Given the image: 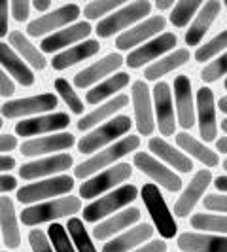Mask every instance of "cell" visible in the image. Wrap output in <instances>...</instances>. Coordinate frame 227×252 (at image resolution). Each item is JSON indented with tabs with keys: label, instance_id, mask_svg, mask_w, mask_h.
<instances>
[{
	"label": "cell",
	"instance_id": "03108f58",
	"mask_svg": "<svg viewBox=\"0 0 227 252\" xmlns=\"http://www.w3.org/2000/svg\"><path fill=\"white\" fill-rule=\"evenodd\" d=\"M226 8H227V0H226Z\"/></svg>",
	"mask_w": 227,
	"mask_h": 252
},
{
	"label": "cell",
	"instance_id": "f5cc1de1",
	"mask_svg": "<svg viewBox=\"0 0 227 252\" xmlns=\"http://www.w3.org/2000/svg\"><path fill=\"white\" fill-rule=\"evenodd\" d=\"M135 252H167V243L165 241H151V243H146L142 249Z\"/></svg>",
	"mask_w": 227,
	"mask_h": 252
},
{
	"label": "cell",
	"instance_id": "60d3db41",
	"mask_svg": "<svg viewBox=\"0 0 227 252\" xmlns=\"http://www.w3.org/2000/svg\"><path fill=\"white\" fill-rule=\"evenodd\" d=\"M55 91L61 95V99L66 102V106L72 110L74 114H84L85 110V106H84V101L80 99V95H78V91H76L64 78H57L55 80Z\"/></svg>",
	"mask_w": 227,
	"mask_h": 252
},
{
	"label": "cell",
	"instance_id": "003e7915",
	"mask_svg": "<svg viewBox=\"0 0 227 252\" xmlns=\"http://www.w3.org/2000/svg\"><path fill=\"white\" fill-rule=\"evenodd\" d=\"M6 252H8V251H6Z\"/></svg>",
	"mask_w": 227,
	"mask_h": 252
},
{
	"label": "cell",
	"instance_id": "e7e4bbea",
	"mask_svg": "<svg viewBox=\"0 0 227 252\" xmlns=\"http://www.w3.org/2000/svg\"><path fill=\"white\" fill-rule=\"evenodd\" d=\"M226 89H227V78H226Z\"/></svg>",
	"mask_w": 227,
	"mask_h": 252
},
{
	"label": "cell",
	"instance_id": "7a4b0ae2",
	"mask_svg": "<svg viewBox=\"0 0 227 252\" xmlns=\"http://www.w3.org/2000/svg\"><path fill=\"white\" fill-rule=\"evenodd\" d=\"M82 209V199L68 195V197H59L53 201L36 203V205H28L21 213V222L25 226H38L44 222H53L59 218H66L76 213H80Z\"/></svg>",
	"mask_w": 227,
	"mask_h": 252
},
{
	"label": "cell",
	"instance_id": "44dd1931",
	"mask_svg": "<svg viewBox=\"0 0 227 252\" xmlns=\"http://www.w3.org/2000/svg\"><path fill=\"white\" fill-rule=\"evenodd\" d=\"M212 182V173L210 169H201L199 173H195V177L191 178V182L188 184V188L182 191V195L174 203V213L180 218H186V216L193 211V207L199 203V199L202 197L204 189L210 186Z\"/></svg>",
	"mask_w": 227,
	"mask_h": 252
},
{
	"label": "cell",
	"instance_id": "5bb4252c",
	"mask_svg": "<svg viewBox=\"0 0 227 252\" xmlns=\"http://www.w3.org/2000/svg\"><path fill=\"white\" fill-rule=\"evenodd\" d=\"M131 99L135 104V118H137V129L140 135L148 137L155 129V120H153V102H151V93L146 82L139 80L131 88Z\"/></svg>",
	"mask_w": 227,
	"mask_h": 252
},
{
	"label": "cell",
	"instance_id": "6f0895ef",
	"mask_svg": "<svg viewBox=\"0 0 227 252\" xmlns=\"http://www.w3.org/2000/svg\"><path fill=\"white\" fill-rule=\"evenodd\" d=\"M214 186L220 189V191H226L227 193V177H218L214 182Z\"/></svg>",
	"mask_w": 227,
	"mask_h": 252
},
{
	"label": "cell",
	"instance_id": "d4e9b609",
	"mask_svg": "<svg viewBox=\"0 0 227 252\" xmlns=\"http://www.w3.org/2000/svg\"><path fill=\"white\" fill-rule=\"evenodd\" d=\"M222 12V4L218 0H208L201 6L199 13L195 15L193 23L189 25V29L186 31V44L188 46H197L202 40V36L208 32V29L212 27V23L216 21V17Z\"/></svg>",
	"mask_w": 227,
	"mask_h": 252
},
{
	"label": "cell",
	"instance_id": "1f68e13d",
	"mask_svg": "<svg viewBox=\"0 0 227 252\" xmlns=\"http://www.w3.org/2000/svg\"><path fill=\"white\" fill-rule=\"evenodd\" d=\"M127 104H129V97H127V95H115L114 99L101 104L99 108H95L93 112L85 114V116L78 122V129H80V131H91L93 127L108 122L110 116H114V114L117 112V110H121V108H125Z\"/></svg>",
	"mask_w": 227,
	"mask_h": 252
},
{
	"label": "cell",
	"instance_id": "9c48e42d",
	"mask_svg": "<svg viewBox=\"0 0 227 252\" xmlns=\"http://www.w3.org/2000/svg\"><path fill=\"white\" fill-rule=\"evenodd\" d=\"M57 108V97L53 93H40L25 99H13L6 101L0 106V112L4 118H27V116H42Z\"/></svg>",
	"mask_w": 227,
	"mask_h": 252
},
{
	"label": "cell",
	"instance_id": "6da1fadb",
	"mask_svg": "<svg viewBox=\"0 0 227 252\" xmlns=\"http://www.w3.org/2000/svg\"><path fill=\"white\" fill-rule=\"evenodd\" d=\"M139 146H140V139L135 137V135H129V137H123V139L115 140L114 144L99 150L97 154H93L89 159H85L84 163H80L78 167H74V177L87 180L89 177H93V175L101 173L104 169L112 167L117 159H121L129 152H135Z\"/></svg>",
	"mask_w": 227,
	"mask_h": 252
},
{
	"label": "cell",
	"instance_id": "5b68a950",
	"mask_svg": "<svg viewBox=\"0 0 227 252\" xmlns=\"http://www.w3.org/2000/svg\"><path fill=\"white\" fill-rule=\"evenodd\" d=\"M150 12H151L150 0L131 2V4H127L123 8L112 12L110 15H106L104 19H101L95 32L99 34V38H110L114 34H117L119 31L125 32V29H131L137 21L144 19L146 15H150Z\"/></svg>",
	"mask_w": 227,
	"mask_h": 252
},
{
	"label": "cell",
	"instance_id": "4dcf8cb0",
	"mask_svg": "<svg viewBox=\"0 0 227 252\" xmlns=\"http://www.w3.org/2000/svg\"><path fill=\"white\" fill-rule=\"evenodd\" d=\"M153 231L155 229L150 224H140L137 227H131L129 231L114 237L108 243H104L102 252H129L131 249H135V247L142 245L144 241L150 239L151 235H153Z\"/></svg>",
	"mask_w": 227,
	"mask_h": 252
},
{
	"label": "cell",
	"instance_id": "f907efd6",
	"mask_svg": "<svg viewBox=\"0 0 227 252\" xmlns=\"http://www.w3.org/2000/svg\"><path fill=\"white\" fill-rule=\"evenodd\" d=\"M17 146V137L13 135H0V156H4V152H12Z\"/></svg>",
	"mask_w": 227,
	"mask_h": 252
},
{
	"label": "cell",
	"instance_id": "f6af8a7d",
	"mask_svg": "<svg viewBox=\"0 0 227 252\" xmlns=\"http://www.w3.org/2000/svg\"><path fill=\"white\" fill-rule=\"evenodd\" d=\"M28 243H30L32 252H53L50 239L42 229H32L28 233Z\"/></svg>",
	"mask_w": 227,
	"mask_h": 252
},
{
	"label": "cell",
	"instance_id": "83f0119b",
	"mask_svg": "<svg viewBox=\"0 0 227 252\" xmlns=\"http://www.w3.org/2000/svg\"><path fill=\"white\" fill-rule=\"evenodd\" d=\"M0 231H2V243L15 251L21 245V231L17 226V216L13 209V201L10 197H0Z\"/></svg>",
	"mask_w": 227,
	"mask_h": 252
},
{
	"label": "cell",
	"instance_id": "d590c367",
	"mask_svg": "<svg viewBox=\"0 0 227 252\" xmlns=\"http://www.w3.org/2000/svg\"><path fill=\"white\" fill-rule=\"evenodd\" d=\"M125 86H129V74L127 72H117L114 76H108L106 80L99 82L93 89H89L87 95H85V101L89 104H99L104 99L112 97L114 93L121 91Z\"/></svg>",
	"mask_w": 227,
	"mask_h": 252
},
{
	"label": "cell",
	"instance_id": "8d00e7d4",
	"mask_svg": "<svg viewBox=\"0 0 227 252\" xmlns=\"http://www.w3.org/2000/svg\"><path fill=\"white\" fill-rule=\"evenodd\" d=\"M191 227L199 229V231H202V233L227 235V216L199 213V215L191 216Z\"/></svg>",
	"mask_w": 227,
	"mask_h": 252
},
{
	"label": "cell",
	"instance_id": "91938a15",
	"mask_svg": "<svg viewBox=\"0 0 227 252\" xmlns=\"http://www.w3.org/2000/svg\"><path fill=\"white\" fill-rule=\"evenodd\" d=\"M218 106H220V110L224 114H227V97H222L220 101H218Z\"/></svg>",
	"mask_w": 227,
	"mask_h": 252
},
{
	"label": "cell",
	"instance_id": "30bf717a",
	"mask_svg": "<svg viewBox=\"0 0 227 252\" xmlns=\"http://www.w3.org/2000/svg\"><path fill=\"white\" fill-rule=\"evenodd\" d=\"M80 15V6L78 4H64L61 8L48 12L46 15H40L38 19L30 21L27 25V34L32 38L44 36V34H53V31L57 32L59 29H64L70 23H74Z\"/></svg>",
	"mask_w": 227,
	"mask_h": 252
},
{
	"label": "cell",
	"instance_id": "be15d7a7",
	"mask_svg": "<svg viewBox=\"0 0 227 252\" xmlns=\"http://www.w3.org/2000/svg\"><path fill=\"white\" fill-rule=\"evenodd\" d=\"M2 126H4V122H2V116H0V129H2Z\"/></svg>",
	"mask_w": 227,
	"mask_h": 252
},
{
	"label": "cell",
	"instance_id": "4316f807",
	"mask_svg": "<svg viewBox=\"0 0 227 252\" xmlns=\"http://www.w3.org/2000/svg\"><path fill=\"white\" fill-rule=\"evenodd\" d=\"M99 50H101V44H99L97 40H84V42H80V44H76V46H70L68 50L59 51V53L53 57L51 66H53L55 70H64V68H68V66H74V64L89 59V57L97 55Z\"/></svg>",
	"mask_w": 227,
	"mask_h": 252
},
{
	"label": "cell",
	"instance_id": "4fadbf2b",
	"mask_svg": "<svg viewBox=\"0 0 227 252\" xmlns=\"http://www.w3.org/2000/svg\"><path fill=\"white\" fill-rule=\"evenodd\" d=\"M70 124V116L64 112L42 114L36 118H28L23 122L15 124V135L17 137H36V135H46V133H55L66 129Z\"/></svg>",
	"mask_w": 227,
	"mask_h": 252
},
{
	"label": "cell",
	"instance_id": "74e56055",
	"mask_svg": "<svg viewBox=\"0 0 227 252\" xmlns=\"http://www.w3.org/2000/svg\"><path fill=\"white\" fill-rule=\"evenodd\" d=\"M64 227H66V233H68V237L72 241L76 252H97L93 241L89 237L87 229L84 227V220H80V218H70L68 224Z\"/></svg>",
	"mask_w": 227,
	"mask_h": 252
},
{
	"label": "cell",
	"instance_id": "816d5d0a",
	"mask_svg": "<svg viewBox=\"0 0 227 252\" xmlns=\"http://www.w3.org/2000/svg\"><path fill=\"white\" fill-rule=\"evenodd\" d=\"M17 188V178L12 175H0V193L12 191Z\"/></svg>",
	"mask_w": 227,
	"mask_h": 252
},
{
	"label": "cell",
	"instance_id": "484cf974",
	"mask_svg": "<svg viewBox=\"0 0 227 252\" xmlns=\"http://www.w3.org/2000/svg\"><path fill=\"white\" fill-rule=\"evenodd\" d=\"M0 68L6 74L12 76L13 80H17L21 86H25V88L34 86L36 78H34V72L30 70V66L4 42H0Z\"/></svg>",
	"mask_w": 227,
	"mask_h": 252
},
{
	"label": "cell",
	"instance_id": "bcb514c9",
	"mask_svg": "<svg viewBox=\"0 0 227 252\" xmlns=\"http://www.w3.org/2000/svg\"><path fill=\"white\" fill-rule=\"evenodd\" d=\"M10 12L17 23H23L30 15V2L28 0H13L10 4Z\"/></svg>",
	"mask_w": 227,
	"mask_h": 252
},
{
	"label": "cell",
	"instance_id": "603a6c76",
	"mask_svg": "<svg viewBox=\"0 0 227 252\" xmlns=\"http://www.w3.org/2000/svg\"><path fill=\"white\" fill-rule=\"evenodd\" d=\"M178 249L182 252H227V235L186 231L178 235Z\"/></svg>",
	"mask_w": 227,
	"mask_h": 252
},
{
	"label": "cell",
	"instance_id": "52a82bcc",
	"mask_svg": "<svg viewBox=\"0 0 227 252\" xmlns=\"http://www.w3.org/2000/svg\"><path fill=\"white\" fill-rule=\"evenodd\" d=\"M72 188H74V178L59 175V177L46 178V180L30 182L23 188H19L17 189V201L23 205H36V203L51 199V197L64 195Z\"/></svg>",
	"mask_w": 227,
	"mask_h": 252
},
{
	"label": "cell",
	"instance_id": "2e32d148",
	"mask_svg": "<svg viewBox=\"0 0 227 252\" xmlns=\"http://www.w3.org/2000/svg\"><path fill=\"white\" fill-rule=\"evenodd\" d=\"M153 108L157 118V127L163 137L174 135V104H172V91L167 82H157L153 88Z\"/></svg>",
	"mask_w": 227,
	"mask_h": 252
},
{
	"label": "cell",
	"instance_id": "94428289",
	"mask_svg": "<svg viewBox=\"0 0 227 252\" xmlns=\"http://www.w3.org/2000/svg\"><path fill=\"white\" fill-rule=\"evenodd\" d=\"M222 131H224V133H227V118L222 122Z\"/></svg>",
	"mask_w": 227,
	"mask_h": 252
},
{
	"label": "cell",
	"instance_id": "836d02e7",
	"mask_svg": "<svg viewBox=\"0 0 227 252\" xmlns=\"http://www.w3.org/2000/svg\"><path fill=\"white\" fill-rule=\"evenodd\" d=\"M188 61H189V51L184 50V48H180V50H174L172 53L161 57L159 61L151 63L150 66L144 70V76H146V80H150V82H157L159 78H163V76L170 74L172 70L184 66Z\"/></svg>",
	"mask_w": 227,
	"mask_h": 252
},
{
	"label": "cell",
	"instance_id": "c3c4849f",
	"mask_svg": "<svg viewBox=\"0 0 227 252\" xmlns=\"http://www.w3.org/2000/svg\"><path fill=\"white\" fill-rule=\"evenodd\" d=\"M13 93H15V86H13L12 78L0 68V95L2 97H12Z\"/></svg>",
	"mask_w": 227,
	"mask_h": 252
},
{
	"label": "cell",
	"instance_id": "e0dca14e",
	"mask_svg": "<svg viewBox=\"0 0 227 252\" xmlns=\"http://www.w3.org/2000/svg\"><path fill=\"white\" fill-rule=\"evenodd\" d=\"M74 165L70 154H53L51 158H42L36 161H28L19 167V177L23 180H34L40 177H55L57 173H63Z\"/></svg>",
	"mask_w": 227,
	"mask_h": 252
},
{
	"label": "cell",
	"instance_id": "11a10c76",
	"mask_svg": "<svg viewBox=\"0 0 227 252\" xmlns=\"http://www.w3.org/2000/svg\"><path fill=\"white\" fill-rule=\"evenodd\" d=\"M30 6H32L34 10H38V12H48L51 8V0H34Z\"/></svg>",
	"mask_w": 227,
	"mask_h": 252
},
{
	"label": "cell",
	"instance_id": "ab89813d",
	"mask_svg": "<svg viewBox=\"0 0 227 252\" xmlns=\"http://www.w3.org/2000/svg\"><path fill=\"white\" fill-rule=\"evenodd\" d=\"M227 48V29L222 31L220 34H216L212 40H208L204 46H199L195 51V61L197 63H204L210 61L214 55H218L220 51H224Z\"/></svg>",
	"mask_w": 227,
	"mask_h": 252
},
{
	"label": "cell",
	"instance_id": "e575fe53",
	"mask_svg": "<svg viewBox=\"0 0 227 252\" xmlns=\"http://www.w3.org/2000/svg\"><path fill=\"white\" fill-rule=\"evenodd\" d=\"M176 144H178V148L184 152L186 156H188V154L193 156V158L199 159L204 167H216V165L220 163V158H218L216 152H212L210 148H206L201 140L191 137L186 131H182V133L176 135Z\"/></svg>",
	"mask_w": 227,
	"mask_h": 252
},
{
	"label": "cell",
	"instance_id": "7c38bea8",
	"mask_svg": "<svg viewBox=\"0 0 227 252\" xmlns=\"http://www.w3.org/2000/svg\"><path fill=\"white\" fill-rule=\"evenodd\" d=\"M133 163H135V167H139L144 175H148L153 182H157L159 186H163L165 189H169V191H178V189L182 188V180H180V177H178L176 173H174L172 169L165 167L157 158H153L148 152H139V154H135Z\"/></svg>",
	"mask_w": 227,
	"mask_h": 252
},
{
	"label": "cell",
	"instance_id": "7402d4cb",
	"mask_svg": "<svg viewBox=\"0 0 227 252\" xmlns=\"http://www.w3.org/2000/svg\"><path fill=\"white\" fill-rule=\"evenodd\" d=\"M91 25L87 21H80V23H74V25H68L53 32L50 36H46L40 44V50L44 53H53V51L64 50L66 46H72V44H80L84 38H87L91 34Z\"/></svg>",
	"mask_w": 227,
	"mask_h": 252
},
{
	"label": "cell",
	"instance_id": "8fae6325",
	"mask_svg": "<svg viewBox=\"0 0 227 252\" xmlns=\"http://www.w3.org/2000/svg\"><path fill=\"white\" fill-rule=\"evenodd\" d=\"M178 38L172 32H163L159 36L151 38L148 42H144V46H140L137 50H133L127 55L125 63L129 68H140L150 61H155L157 57L165 55L167 51H170L176 46Z\"/></svg>",
	"mask_w": 227,
	"mask_h": 252
},
{
	"label": "cell",
	"instance_id": "277c9868",
	"mask_svg": "<svg viewBox=\"0 0 227 252\" xmlns=\"http://www.w3.org/2000/svg\"><path fill=\"white\" fill-rule=\"evenodd\" d=\"M139 195V188L133 184H121L115 189H112L110 193L101 195L99 199L91 201L84 209V220L89 224H95L99 220H104L110 215H114L115 211L127 207L129 203H133Z\"/></svg>",
	"mask_w": 227,
	"mask_h": 252
},
{
	"label": "cell",
	"instance_id": "7dc6e473",
	"mask_svg": "<svg viewBox=\"0 0 227 252\" xmlns=\"http://www.w3.org/2000/svg\"><path fill=\"white\" fill-rule=\"evenodd\" d=\"M204 209L212 211V213H227V195H206L204 197Z\"/></svg>",
	"mask_w": 227,
	"mask_h": 252
},
{
	"label": "cell",
	"instance_id": "7bdbcfd3",
	"mask_svg": "<svg viewBox=\"0 0 227 252\" xmlns=\"http://www.w3.org/2000/svg\"><path fill=\"white\" fill-rule=\"evenodd\" d=\"M123 4V0H99V2H89L84 8V15L89 21H95L102 15H108L110 12H115L119 6Z\"/></svg>",
	"mask_w": 227,
	"mask_h": 252
},
{
	"label": "cell",
	"instance_id": "ac0fdd59",
	"mask_svg": "<svg viewBox=\"0 0 227 252\" xmlns=\"http://www.w3.org/2000/svg\"><path fill=\"white\" fill-rule=\"evenodd\" d=\"M123 63H125V59L119 53H110V55L102 57L99 61H95L93 64H89L87 68L80 70L74 76V86L80 89H85L89 86H93V84H99L106 76L115 72Z\"/></svg>",
	"mask_w": 227,
	"mask_h": 252
},
{
	"label": "cell",
	"instance_id": "9a60e30c",
	"mask_svg": "<svg viewBox=\"0 0 227 252\" xmlns=\"http://www.w3.org/2000/svg\"><path fill=\"white\" fill-rule=\"evenodd\" d=\"M165 21L163 15H151L148 19H144L139 25H133L129 31L121 32L119 36L115 38V48L121 51L133 50L135 46H139L142 42H148L151 36L159 34L161 31H165Z\"/></svg>",
	"mask_w": 227,
	"mask_h": 252
},
{
	"label": "cell",
	"instance_id": "3957f363",
	"mask_svg": "<svg viewBox=\"0 0 227 252\" xmlns=\"http://www.w3.org/2000/svg\"><path fill=\"white\" fill-rule=\"evenodd\" d=\"M133 126V120L129 116H115L114 120H108L101 126L93 127L85 137L78 140V150L82 154H95L102 150L104 146L114 144L119 137L129 133Z\"/></svg>",
	"mask_w": 227,
	"mask_h": 252
},
{
	"label": "cell",
	"instance_id": "f1b7e54d",
	"mask_svg": "<svg viewBox=\"0 0 227 252\" xmlns=\"http://www.w3.org/2000/svg\"><path fill=\"white\" fill-rule=\"evenodd\" d=\"M140 220V211L137 207H131V209H125L121 213H115L114 216L106 218L99 222V226L93 229V235L99 241H106L108 237H112L114 233H119L127 229L129 226H133L135 222Z\"/></svg>",
	"mask_w": 227,
	"mask_h": 252
},
{
	"label": "cell",
	"instance_id": "ba28073f",
	"mask_svg": "<svg viewBox=\"0 0 227 252\" xmlns=\"http://www.w3.org/2000/svg\"><path fill=\"white\" fill-rule=\"evenodd\" d=\"M131 175H133V167L129 163H117L114 167H108L101 173L89 177L80 186V197H84V199L101 197L104 191L114 189L115 186H121V182L129 180Z\"/></svg>",
	"mask_w": 227,
	"mask_h": 252
},
{
	"label": "cell",
	"instance_id": "681fc988",
	"mask_svg": "<svg viewBox=\"0 0 227 252\" xmlns=\"http://www.w3.org/2000/svg\"><path fill=\"white\" fill-rule=\"evenodd\" d=\"M8 12L10 4L6 0H0V38L8 36Z\"/></svg>",
	"mask_w": 227,
	"mask_h": 252
},
{
	"label": "cell",
	"instance_id": "f35d334b",
	"mask_svg": "<svg viewBox=\"0 0 227 252\" xmlns=\"http://www.w3.org/2000/svg\"><path fill=\"white\" fill-rule=\"evenodd\" d=\"M201 6V0H180V2L174 4L172 12H170V23L174 27H180V29L186 27L189 23V19L193 15H197Z\"/></svg>",
	"mask_w": 227,
	"mask_h": 252
},
{
	"label": "cell",
	"instance_id": "d6a6232c",
	"mask_svg": "<svg viewBox=\"0 0 227 252\" xmlns=\"http://www.w3.org/2000/svg\"><path fill=\"white\" fill-rule=\"evenodd\" d=\"M8 40H10V48H12L27 64H30L32 68H36V70H44L46 68V57H44V53L38 50L36 46H32L30 42H28V38L21 32V31H12L10 34H8Z\"/></svg>",
	"mask_w": 227,
	"mask_h": 252
},
{
	"label": "cell",
	"instance_id": "ee69618b",
	"mask_svg": "<svg viewBox=\"0 0 227 252\" xmlns=\"http://www.w3.org/2000/svg\"><path fill=\"white\" fill-rule=\"evenodd\" d=\"M227 74V51L224 55H220L218 59L210 61L202 68L201 72V80L204 84H212V82H218L222 76Z\"/></svg>",
	"mask_w": 227,
	"mask_h": 252
},
{
	"label": "cell",
	"instance_id": "d6986e66",
	"mask_svg": "<svg viewBox=\"0 0 227 252\" xmlns=\"http://www.w3.org/2000/svg\"><path fill=\"white\" fill-rule=\"evenodd\" d=\"M197 122H199V133L202 140L204 142L216 140V135H218L216 102L210 88H201L197 91Z\"/></svg>",
	"mask_w": 227,
	"mask_h": 252
},
{
	"label": "cell",
	"instance_id": "9f6ffc18",
	"mask_svg": "<svg viewBox=\"0 0 227 252\" xmlns=\"http://www.w3.org/2000/svg\"><path fill=\"white\" fill-rule=\"evenodd\" d=\"M155 6H157V10H170V8H174V0H157Z\"/></svg>",
	"mask_w": 227,
	"mask_h": 252
},
{
	"label": "cell",
	"instance_id": "6125c7cd",
	"mask_svg": "<svg viewBox=\"0 0 227 252\" xmlns=\"http://www.w3.org/2000/svg\"><path fill=\"white\" fill-rule=\"evenodd\" d=\"M224 169H226V171H227V158H226V159H224Z\"/></svg>",
	"mask_w": 227,
	"mask_h": 252
},
{
	"label": "cell",
	"instance_id": "b9f144b4",
	"mask_svg": "<svg viewBox=\"0 0 227 252\" xmlns=\"http://www.w3.org/2000/svg\"><path fill=\"white\" fill-rule=\"evenodd\" d=\"M48 239L53 247V252H76L74 245L66 233V227L57 224V222H53L48 229Z\"/></svg>",
	"mask_w": 227,
	"mask_h": 252
},
{
	"label": "cell",
	"instance_id": "ffe728a7",
	"mask_svg": "<svg viewBox=\"0 0 227 252\" xmlns=\"http://www.w3.org/2000/svg\"><path fill=\"white\" fill-rule=\"evenodd\" d=\"M74 142L76 139L72 133H51L48 137L25 140L19 150L27 158H38V156H44V154L68 150L70 146H74Z\"/></svg>",
	"mask_w": 227,
	"mask_h": 252
},
{
	"label": "cell",
	"instance_id": "f546056e",
	"mask_svg": "<svg viewBox=\"0 0 227 252\" xmlns=\"http://www.w3.org/2000/svg\"><path fill=\"white\" fill-rule=\"evenodd\" d=\"M150 152L155 154V158L163 159L167 165L174 167L180 173H191L193 171V163L184 152L176 150L172 144H169L163 137H153L150 140Z\"/></svg>",
	"mask_w": 227,
	"mask_h": 252
},
{
	"label": "cell",
	"instance_id": "db71d44e",
	"mask_svg": "<svg viewBox=\"0 0 227 252\" xmlns=\"http://www.w3.org/2000/svg\"><path fill=\"white\" fill-rule=\"evenodd\" d=\"M13 167H15V159L12 156H0V173L12 171Z\"/></svg>",
	"mask_w": 227,
	"mask_h": 252
},
{
	"label": "cell",
	"instance_id": "680465c9",
	"mask_svg": "<svg viewBox=\"0 0 227 252\" xmlns=\"http://www.w3.org/2000/svg\"><path fill=\"white\" fill-rule=\"evenodd\" d=\"M216 150L222 152V154H227V137H222L216 142Z\"/></svg>",
	"mask_w": 227,
	"mask_h": 252
},
{
	"label": "cell",
	"instance_id": "8992f818",
	"mask_svg": "<svg viewBox=\"0 0 227 252\" xmlns=\"http://www.w3.org/2000/svg\"><path fill=\"white\" fill-rule=\"evenodd\" d=\"M142 201H144L151 220H153V229H157L163 239H172L178 231L176 220H174L172 213L169 211L167 201H165V197L161 195V191H159V188L155 184H151V182L150 184H144V188H142Z\"/></svg>",
	"mask_w": 227,
	"mask_h": 252
},
{
	"label": "cell",
	"instance_id": "cb8c5ba5",
	"mask_svg": "<svg viewBox=\"0 0 227 252\" xmlns=\"http://www.w3.org/2000/svg\"><path fill=\"white\" fill-rule=\"evenodd\" d=\"M174 102H176L178 124L184 129H191L195 126V106L191 95V80L188 76L174 78Z\"/></svg>",
	"mask_w": 227,
	"mask_h": 252
}]
</instances>
